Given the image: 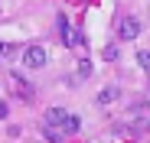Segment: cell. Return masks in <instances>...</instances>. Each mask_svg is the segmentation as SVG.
Wrapping results in <instances>:
<instances>
[{"label":"cell","mask_w":150,"mask_h":143,"mask_svg":"<svg viewBox=\"0 0 150 143\" xmlns=\"http://www.w3.org/2000/svg\"><path fill=\"white\" fill-rule=\"evenodd\" d=\"M59 29H62V42L69 46V49H82V46H85V36L75 29V23H69L65 16L59 20Z\"/></svg>","instance_id":"6da1fadb"},{"label":"cell","mask_w":150,"mask_h":143,"mask_svg":"<svg viewBox=\"0 0 150 143\" xmlns=\"http://www.w3.org/2000/svg\"><path fill=\"white\" fill-rule=\"evenodd\" d=\"M46 62H49V52L42 49V46H30V49L23 52V65L26 68H42Z\"/></svg>","instance_id":"7a4b0ae2"},{"label":"cell","mask_w":150,"mask_h":143,"mask_svg":"<svg viewBox=\"0 0 150 143\" xmlns=\"http://www.w3.org/2000/svg\"><path fill=\"white\" fill-rule=\"evenodd\" d=\"M117 36L121 39H137L140 36V20L137 16H121L117 20Z\"/></svg>","instance_id":"3957f363"},{"label":"cell","mask_w":150,"mask_h":143,"mask_svg":"<svg viewBox=\"0 0 150 143\" xmlns=\"http://www.w3.org/2000/svg\"><path fill=\"white\" fill-rule=\"evenodd\" d=\"M65 117H69V111H62V107H49V111H46V124H49V127H62Z\"/></svg>","instance_id":"277c9868"},{"label":"cell","mask_w":150,"mask_h":143,"mask_svg":"<svg viewBox=\"0 0 150 143\" xmlns=\"http://www.w3.org/2000/svg\"><path fill=\"white\" fill-rule=\"evenodd\" d=\"M117 94H121V91H117L114 85H111V88H105L101 94H98V104H101V107H108V104H114V101H117Z\"/></svg>","instance_id":"5b68a950"},{"label":"cell","mask_w":150,"mask_h":143,"mask_svg":"<svg viewBox=\"0 0 150 143\" xmlns=\"http://www.w3.org/2000/svg\"><path fill=\"white\" fill-rule=\"evenodd\" d=\"M79 130H82V117L69 114V117H65V124H62V133H79Z\"/></svg>","instance_id":"8992f818"},{"label":"cell","mask_w":150,"mask_h":143,"mask_svg":"<svg viewBox=\"0 0 150 143\" xmlns=\"http://www.w3.org/2000/svg\"><path fill=\"white\" fill-rule=\"evenodd\" d=\"M10 85L16 88V94H23V98L30 101V94H33V88H30V85H23V81H20V75H10Z\"/></svg>","instance_id":"52a82bcc"},{"label":"cell","mask_w":150,"mask_h":143,"mask_svg":"<svg viewBox=\"0 0 150 143\" xmlns=\"http://www.w3.org/2000/svg\"><path fill=\"white\" fill-rule=\"evenodd\" d=\"M137 65H140L144 72H150V49H140V52H137Z\"/></svg>","instance_id":"ba28073f"},{"label":"cell","mask_w":150,"mask_h":143,"mask_svg":"<svg viewBox=\"0 0 150 143\" xmlns=\"http://www.w3.org/2000/svg\"><path fill=\"white\" fill-rule=\"evenodd\" d=\"M101 59H105V62H114V59H117V46H111V42H108L105 49H101Z\"/></svg>","instance_id":"9c48e42d"},{"label":"cell","mask_w":150,"mask_h":143,"mask_svg":"<svg viewBox=\"0 0 150 143\" xmlns=\"http://www.w3.org/2000/svg\"><path fill=\"white\" fill-rule=\"evenodd\" d=\"M0 55H7V46H0Z\"/></svg>","instance_id":"30bf717a"}]
</instances>
